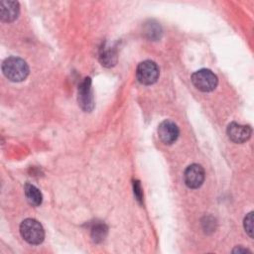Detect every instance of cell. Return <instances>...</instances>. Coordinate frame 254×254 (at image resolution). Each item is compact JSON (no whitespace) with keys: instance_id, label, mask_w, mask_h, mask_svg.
Returning <instances> with one entry per match:
<instances>
[{"instance_id":"5b68a950","label":"cell","mask_w":254,"mask_h":254,"mask_svg":"<svg viewBox=\"0 0 254 254\" xmlns=\"http://www.w3.org/2000/svg\"><path fill=\"white\" fill-rule=\"evenodd\" d=\"M77 101L80 108L85 112H90L94 108L90 77H84L82 81L79 83Z\"/></svg>"},{"instance_id":"9c48e42d","label":"cell","mask_w":254,"mask_h":254,"mask_svg":"<svg viewBox=\"0 0 254 254\" xmlns=\"http://www.w3.org/2000/svg\"><path fill=\"white\" fill-rule=\"evenodd\" d=\"M20 12V6L17 1L3 0L0 3L1 21L5 23L13 22L17 19Z\"/></svg>"},{"instance_id":"7c38bea8","label":"cell","mask_w":254,"mask_h":254,"mask_svg":"<svg viewBox=\"0 0 254 254\" xmlns=\"http://www.w3.org/2000/svg\"><path fill=\"white\" fill-rule=\"evenodd\" d=\"M106 234H107V227L104 223H96L93 225L91 229V237L94 242L96 243L101 242L102 240H104Z\"/></svg>"},{"instance_id":"ba28073f","label":"cell","mask_w":254,"mask_h":254,"mask_svg":"<svg viewBox=\"0 0 254 254\" xmlns=\"http://www.w3.org/2000/svg\"><path fill=\"white\" fill-rule=\"evenodd\" d=\"M226 133L232 142L241 144L246 142L251 137L252 129L249 125H242L237 122H231L227 126Z\"/></svg>"},{"instance_id":"4fadbf2b","label":"cell","mask_w":254,"mask_h":254,"mask_svg":"<svg viewBox=\"0 0 254 254\" xmlns=\"http://www.w3.org/2000/svg\"><path fill=\"white\" fill-rule=\"evenodd\" d=\"M243 226L246 233L252 238L253 237V212H249L243 220Z\"/></svg>"},{"instance_id":"8fae6325","label":"cell","mask_w":254,"mask_h":254,"mask_svg":"<svg viewBox=\"0 0 254 254\" xmlns=\"http://www.w3.org/2000/svg\"><path fill=\"white\" fill-rule=\"evenodd\" d=\"M99 61L102 65L104 66H112L116 64L117 61V54L116 51L109 46H103L100 50L99 54Z\"/></svg>"},{"instance_id":"52a82bcc","label":"cell","mask_w":254,"mask_h":254,"mask_svg":"<svg viewBox=\"0 0 254 254\" xmlns=\"http://www.w3.org/2000/svg\"><path fill=\"white\" fill-rule=\"evenodd\" d=\"M179 127L175 122L171 120H164L158 127V136L160 140L166 145L175 143L179 137Z\"/></svg>"},{"instance_id":"277c9868","label":"cell","mask_w":254,"mask_h":254,"mask_svg":"<svg viewBox=\"0 0 254 254\" xmlns=\"http://www.w3.org/2000/svg\"><path fill=\"white\" fill-rule=\"evenodd\" d=\"M159 67L153 61L146 60L141 62L136 69V76L139 82L145 85H151L159 78Z\"/></svg>"},{"instance_id":"3957f363","label":"cell","mask_w":254,"mask_h":254,"mask_svg":"<svg viewBox=\"0 0 254 254\" xmlns=\"http://www.w3.org/2000/svg\"><path fill=\"white\" fill-rule=\"evenodd\" d=\"M192 84L202 92H209L215 89L218 83L216 74L208 68H201L191 74Z\"/></svg>"},{"instance_id":"8992f818","label":"cell","mask_w":254,"mask_h":254,"mask_svg":"<svg viewBox=\"0 0 254 254\" xmlns=\"http://www.w3.org/2000/svg\"><path fill=\"white\" fill-rule=\"evenodd\" d=\"M204 170L198 164H191L185 170L184 182L190 189L199 188L204 181Z\"/></svg>"},{"instance_id":"9a60e30c","label":"cell","mask_w":254,"mask_h":254,"mask_svg":"<svg viewBox=\"0 0 254 254\" xmlns=\"http://www.w3.org/2000/svg\"><path fill=\"white\" fill-rule=\"evenodd\" d=\"M134 193L137 197V199L142 202V189H141V186H140V183L138 181L134 182Z\"/></svg>"},{"instance_id":"30bf717a","label":"cell","mask_w":254,"mask_h":254,"mask_svg":"<svg viewBox=\"0 0 254 254\" xmlns=\"http://www.w3.org/2000/svg\"><path fill=\"white\" fill-rule=\"evenodd\" d=\"M24 192L25 196L28 200V202L33 206H39L43 201V195L42 192L38 188H36L32 184H26L24 187Z\"/></svg>"},{"instance_id":"6da1fadb","label":"cell","mask_w":254,"mask_h":254,"mask_svg":"<svg viewBox=\"0 0 254 254\" xmlns=\"http://www.w3.org/2000/svg\"><path fill=\"white\" fill-rule=\"evenodd\" d=\"M4 75L13 82H20L26 79L29 74L28 64L21 58L9 57L2 64Z\"/></svg>"},{"instance_id":"7a4b0ae2","label":"cell","mask_w":254,"mask_h":254,"mask_svg":"<svg viewBox=\"0 0 254 254\" xmlns=\"http://www.w3.org/2000/svg\"><path fill=\"white\" fill-rule=\"evenodd\" d=\"M20 233L29 244L38 245L44 241L45 230L42 224L34 218H26L20 224Z\"/></svg>"},{"instance_id":"5bb4252c","label":"cell","mask_w":254,"mask_h":254,"mask_svg":"<svg viewBox=\"0 0 254 254\" xmlns=\"http://www.w3.org/2000/svg\"><path fill=\"white\" fill-rule=\"evenodd\" d=\"M146 33L149 35L150 39H157V38H160L161 28H160V26L157 23H152L151 22L148 25Z\"/></svg>"},{"instance_id":"2e32d148","label":"cell","mask_w":254,"mask_h":254,"mask_svg":"<svg viewBox=\"0 0 254 254\" xmlns=\"http://www.w3.org/2000/svg\"><path fill=\"white\" fill-rule=\"evenodd\" d=\"M233 252H238L239 253V252H250V251L248 249H245V248H238L237 247L236 249L233 250Z\"/></svg>"}]
</instances>
